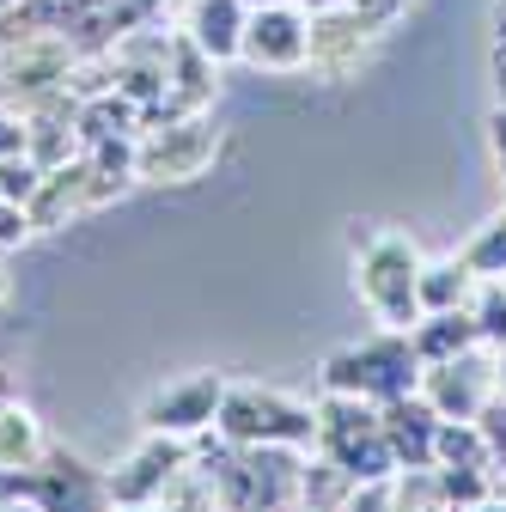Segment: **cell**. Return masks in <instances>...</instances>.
Instances as JSON below:
<instances>
[{
  "mask_svg": "<svg viewBox=\"0 0 506 512\" xmlns=\"http://www.w3.org/2000/svg\"><path fill=\"white\" fill-rule=\"evenodd\" d=\"M183 470V452H177V445L165 439V433H153L147 445H141V452L129 458V464H122L116 476H110V494L122 500V506H147L153 494H165V482Z\"/></svg>",
  "mask_w": 506,
  "mask_h": 512,
  "instance_id": "cell-5",
  "label": "cell"
},
{
  "mask_svg": "<svg viewBox=\"0 0 506 512\" xmlns=\"http://www.w3.org/2000/svg\"><path fill=\"white\" fill-rule=\"evenodd\" d=\"M13 147H25V135H19L13 122H0V153H13Z\"/></svg>",
  "mask_w": 506,
  "mask_h": 512,
  "instance_id": "cell-15",
  "label": "cell"
},
{
  "mask_svg": "<svg viewBox=\"0 0 506 512\" xmlns=\"http://www.w3.org/2000/svg\"><path fill=\"white\" fill-rule=\"evenodd\" d=\"M464 263H470V269H482V275H488V269H506V220L482 232V244L464 256Z\"/></svg>",
  "mask_w": 506,
  "mask_h": 512,
  "instance_id": "cell-11",
  "label": "cell"
},
{
  "mask_svg": "<svg viewBox=\"0 0 506 512\" xmlns=\"http://www.w3.org/2000/svg\"><path fill=\"white\" fill-rule=\"evenodd\" d=\"M31 232V220L19 214V202H7V208H0V244H13V238H25Z\"/></svg>",
  "mask_w": 506,
  "mask_h": 512,
  "instance_id": "cell-14",
  "label": "cell"
},
{
  "mask_svg": "<svg viewBox=\"0 0 506 512\" xmlns=\"http://www.w3.org/2000/svg\"><path fill=\"white\" fill-rule=\"evenodd\" d=\"M220 427L232 439H305L311 433V415L293 409L287 397L275 391H232L220 403Z\"/></svg>",
  "mask_w": 506,
  "mask_h": 512,
  "instance_id": "cell-2",
  "label": "cell"
},
{
  "mask_svg": "<svg viewBox=\"0 0 506 512\" xmlns=\"http://www.w3.org/2000/svg\"><path fill=\"white\" fill-rule=\"evenodd\" d=\"M226 403V384L220 378H189V384H171L147 403V427L153 433H202Z\"/></svg>",
  "mask_w": 506,
  "mask_h": 512,
  "instance_id": "cell-3",
  "label": "cell"
},
{
  "mask_svg": "<svg viewBox=\"0 0 506 512\" xmlns=\"http://www.w3.org/2000/svg\"><path fill=\"white\" fill-rule=\"evenodd\" d=\"M415 348H421L427 360H452V354L470 348V324H464V317H452V311H439V317H433V330L415 336Z\"/></svg>",
  "mask_w": 506,
  "mask_h": 512,
  "instance_id": "cell-10",
  "label": "cell"
},
{
  "mask_svg": "<svg viewBox=\"0 0 506 512\" xmlns=\"http://www.w3.org/2000/svg\"><path fill=\"white\" fill-rule=\"evenodd\" d=\"M0 293H7V275H0Z\"/></svg>",
  "mask_w": 506,
  "mask_h": 512,
  "instance_id": "cell-19",
  "label": "cell"
},
{
  "mask_svg": "<svg viewBox=\"0 0 506 512\" xmlns=\"http://www.w3.org/2000/svg\"><path fill=\"white\" fill-rule=\"evenodd\" d=\"M305 49H311V31L287 7H257L244 19V55L263 61V68H293V61H305Z\"/></svg>",
  "mask_w": 506,
  "mask_h": 512,
  "instance_id": "cell-4",
  "label": "cell"
},
{
  "mask_svg": "<svg viewBox=\"0 0 506 512\" xmlns=\"http://www.w3.org/2000/svg\"><path fill=\"white\" fill-rule=\"evenodd\" d=\"M257 7H275V0H257Z\"/></svg>",
  "mask_w": 506,
  "mask_h": 512,
  "instance_id": "cell-18",
  "label": "cell"
},
{
  "mask_svg": "<svg viewBox=\"0 0 506 512\" xmlns=\"http://www.w3.org/2000/svg\"><path fill=\"white\" fill-rule=\"evenodd\" d=\"M0 196H7V202H25V196H37V171L31 165H0Z\"/></svg>",
  "mask_w": 506,
  "mask_h": 512,
  "instance_id": "cell-12",
  "label": "cell"
},
{
  "mask_svg": "<svg viewBox=\"0 0 506 512\" xmlns=\"http://www.w3.org/2000/svg\"><path fill=\"white\" fill-rule=\"evenodd\" d=\"M189 37H196L202 55L226 61L244 49V0H196V13H189Z\"/></svg>",
  "mask_w": 506,
  "mask_h": 512,
  "instance_id": "cell-6",
  "label": "cell"
},
{
  "mask_svg": "<svg viewBox=\"0 0 506 512\" xmlns=\"http://www.w3.org/2000/svg\"><path fill=\"white\" fill-rule=\"evenodd\" d=\"M348 512H385V500H378V494H360V500H348Z\"/></svg>",
  "mask_w": 506,
  "mask_h": 512,
  "instance_id": "cell-16",
  "label": "cell"
},
{
  "mask_svg": "<svg viewBox=\"0 0 506 512\" xmlns=\"http://www.w3.org/2000/svg\"><path fill=\"white\" fill-rule=\"evenodd\" d=\"M208 147H214V128L208 122H183L177 135H165V141H153L141 153V171L147 177H189V171L208 159Z\"/></svg>",
  "mask_w": 506,
  "mask_h": 512,
  "instance_id": "cell-7",
  "label": "cell"
},
{
  "mask_svg": "<svg viewBox=\"0 0 506 512\" xmlns=\"http://www.w3.org/2000/svg\"><path fill=\"white\" fill-rule=\"evenodd\" d=\"M482 336H506V287H494L488 299H482V324H476Z\"/></svg>",
  "mask_w": 506,
  "mask_h": 512,
  "instance_id": "cell-13",
  "label": "cell"
},
{
  "mask_svg": "<svg viewBox=\"0 0 506 512\" xmlns=\"http://www.w3.org/2000/svg\"><path fill=\"white\" fill-rule=\"evenodd\" d=\"M311 7H336V0H311Z\"/></svg>",
  "mask_w": 506,
  "mask_h": 512,
  "instance_id": "cell-17",
  "label": "cell"
},
{
  "mask_svg": "<svg viewBox=\"0 0 506 512\" xmlns=\"http://www.w3.org/2000/svg\"><path fill=\"white\" fill-rule=\"evenodd\" d=\"M37 458V421L25 409H0V470H19Z\"/></svg>",
  "mask_w": 506,
  "mask_h": 512,
  "instance_id": "cell-9",
  "label": "cell"
},
{
  "mask_svg": "<svg viewBox=\"0 0 506 512\" xmlns=\"http://www.w3.org/2000/svg\"><path fill=\"white\" fill-rule=\"evenodd\" d=\"M464 293H470V263H433L415 275V299L433 311H458Z\"/></svg>",
  "mask_w": 506,
  "mask_h": 512,
  "instance_id": "cell-8",
  "label": "cell"
},
{
  "mask_svg": "<svg viewBox=\"0 0 506 512\" xmlns=\"http://www.w3.org/2000/svg\"><path fill=\"white\" fill-rule=\"evenodd\" d=\"M360 287H366V299L378 311H385V324H397V330L415 324V311H421V299H415V250L403 238H378L366 250Z\"/></svg>",
  "mask_w": 506,
  "mask_h": 512,
  "instance_id": "cell-1",
  "label": "cell"
}]
</instances>
